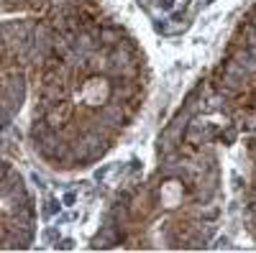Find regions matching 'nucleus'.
Masks as SVG:
<instances>
[{
	"mask_svg": "<svg viewBox=\"0 0 256 253\" xmlns=\"http://www.w3.org/2000/svg\"><path fill=\"white\" fill-rule=\"evenodd\" d=\"M49 46L52 38L44 26L31 20L0 23V128L24 105L28 74L44 61Z\"/></svg>",
	"mask_w": 256,
	"mask_h": 253,
	"instance_id": "1",
	"label": "nucleus"
},
{
	"mask_svg": "<svg viewBox=\"0 0 256 253\" xmlns=\"http://www.w3.org/2000/svg\"><path fill=\"white\" fill-rule=\"evenodd\" d=\"M70 0H0V13H31L64 5Z\"/></svg>",
	"mask_w": 256,
	"mask_h": 253,
	"instance_id": "3",
	"label": "nucleus"
},
{
	"mask_svg": "<svg viewBox=\"0 0 256 253\" xmlns=\"http://www.w3.org/2000/svg\"><path fill=\"white\" fill-rule=\"evenodd\" d=\"M34 241V202L16 169L0 159V248H26Z\"/></svg>",
	"mask_w": 256,
	"mask_h": 253,
	"instance_id": "2",
	"label": "nucleus"
}]
</instances>
